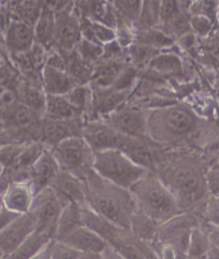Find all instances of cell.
<instances>
[{"label": "cell", "mask_w": 219, "mask_h": 259, "mask_svg": "<svg viewBox=\"0 0 219 259\" xmlns=\"http://www.w3.org/2000/svg\"><path fill=\"white\" fill-rule=\"evenodd\" d=\"M153 171L174 195L180 212H194L202 219L208 193L205 172L191 156H161Z\"/></svg>", "instance_id": "cell-1"}, {"label": "cell", "mask_w": 219, "mask_h": 259, "mask_svg": "<svg viewBox=\"0 0 219 259\" xmlns=\"http://www.w3.org/2000/svg\"><path fill=\"white\" fill-rule=\"evenodd\" d=\"M83 181L85 205L112 223L129 229L130 219L138 210L130 190L103 179L95 170Z\"/></svg>", "instance_id": "cell-2"}, {"label": "cell", "mask_w": 219, "mask_h": 259, "mask_svg": "<svg viewBox=\"0 0 219 259\" xmlns=\"http://www.w3.org/2000/svg\"><path fill=\"white\" fill-rule=\"evenodd\" d=\"M129 190L136 209L159 224L180 212L174 195L152 170L146 172Z\"/></svg>", "instance_id": "cell-3"}, {"label": "cell", "mask_w": 219, "mask_h": 259, "mask_svg": "<svg viewBox=\"0 0 219 259\" xmlns=\"http://www.w3.org/2000/svg\"><path fill=\"white\" fill-rule=\"evenodd\" d=\"M148 137L156 144H176L193 134L197 119L184 106L170 105L146 112Z\"/></svg>", "instance_id": "cell-4"}, {"label": "cell", "mask_w": 219, "mask_h": 259, "mask_svg": "<svg viewBox=\"0 0 219 259\" xmlns=\"http://www.w3.org/2000/svg\"><path fill=\"white\" fill-rule=\"evenodd\" d=\"M94 170L100 177L125 189H130L150 171L116 149L95 152Z\"/></svg>", "instance_id": "cell-5"}, {"label": "cell", "mask_w": 219, "mask_h": 259, "mask_svg": "<svg viewBox=\"0 0 219 259\" xmlns=\"http://www.w3.org/2000/svg\"><path fill=\"white\" fill-rule=\"evenodd\" d=\"M51 150L60 169L69 171L82 180L94 171L95 152L82 135L68 137Z\"/></svg>", "instance_id": "cell-6"}, {"label": "cell", "mask_w": 219, "mask_h": 259, "mask_svg": "<svg viewBox=\"0 0 219 259\" xmlns=\"http://www.w3.org/2000/svg\"><path fill=\"white\" fill-rule=\"evenodd\" d=\"M66 203L51 187L36 193L29 211L34 223V231L54 239L58 219Z\"/></svg>", "instance_id": "cell-7"}, {"label": "cell", "mask_w": 219, "mask_h": 259, "mask_svg": "<svg viewBox=\"0 0 219 259\" xmlns=\"http://www.w3.org/2000/svg\"><path fill=\"white\" fill-rule=\"evenodd\" d=\"M201 222L202 219L194 212H179L175 217L159 224L157 241L172 247L180 255L187 256L191 231Z\"/></svg>", "instance_id": "cell-8"}, {"label": "cell", "mask_w": 219, "mask_h": 259, "mask_svg": "<svg viewBox=\"0 0 219 259\" xmlns=\"http://www.w3.org/2000/svg\"><path fill=\"white\" fill-rule=\"evenodd\" d=\"M82 136L94 152H97L111 149L121 150L127 135L117 131L103 119H95L84 122Z\"/></svg>", "instance_id": "cell-9"}, {"label": "cell", "mask_w": 219, "mask_h": 259, "mask_svg": "<svg viewBox=\"0 0 219 259\" xmlns=\"http://www.w3.org/2000/svg\"><path fill=\"white\" fill-rule=\"evenodd\" d=\"M102 119L125 135L148 137V115L141 107L124 104Z\"/></svg>", "instance_id": "cell-10"}, {"label": "cell", "mask_w": 219, "mask_h": 259, "mask_svg": "<svg viewBox=\"0 0 219 259\" xmlns=\"http://www.w3.org/2000/svg\"><path fill=\"white\" fill-rule=\"evenodd\" d=\"M84 122L85 121L83 118L56 120L44 117L41 122L39 142H41L49 149H52L58 143L68 137L82 135Z\"/></svg>", "instance_id": "cell-11"}, {"label": "cell", "mask_w": 219, "mask_h": 259, "mask_svg": "<svg viewBox=\"0 0 219 259\" xmlns=\"http://www.w3.org/2000/svg\"><path fill=\"white\" fill-rule=\"evenodd\" d=\"M56 16V40L55 48L59 52H71L82 39L80 16L72 7L62 11Z\"/></svg>", "instance_id": "cell-12"}, {"label": "cell", "mask_w": 219, "mask_h": 259, "mask_svg": "<svg viewBox=\"0 0 219 259\" xmlns=\"http://www.w3.org/2000/svg\"><path fill=\"white\" fill-rule=\"evenodd\" d=\"M34 231V223L29 213L21 214L10 225L0 231V258L12 254Z\"/></svg>", "instance_id": "cell-13"}, {"label": "cell", "mask_w": 219, "mask_h": 259, "mask_svg": "<svg viewBox=\"0 0 219 259\" xmlns=\"http://www.w3.org/2000/svg\"><path fill=\"white\" fill-rule=\"evenodd\" d=\"M60 171V166L49 148H45L41 155L31 166L30 184L34 195L40 191L50 188L53 180Z\"/></svg>", "instance_id": "cell-14"}, {"label": "cell", "mask_w": 219, "mask_h": 259, "mask_svg": "<svg viewBox=\"0 0 219 259\" xmlns=\"http://www.w3.org/2000/svg\"><path fill=\"white\" fill-rule=\"evenodd\" d=\"M51 188L58 194L61 200L66 203L73 202L80 206L85 205L84 181L73 174L62 170L53 180Z\"/></svg>", "instance_id": "cell-15"}, {"label": "cell", "mask_w": 219, "mask_h": 259, "mask_svg": "<svg viewBox=\"0 0 219 259\" xmlns=\"http://www.w3.org/2000/svg\"><path fill=\"white\" fill-rule=\"evenodd\" d=\"M5 43L12 55L28 52L35 43L33 26L12 20L5 34Z\"/></svg>", "instance_id": "cell-16"}, {"label": "cell", "mask_w": 219, "mask_h": 259, "mask_svg": "<svg viewBox=\"0 0 219 259\" xmlns=\"http://www.w3.org/2000/svg\"><path fill=\"white\" fill-rule=\"evenodd\" d=\"M58 241L72 246L80 253H101L107 245L101 237L85 225L78 227Z\"/></svg>", "instance_id": "cell-17"}, {"label": "cell", "mask_w": 219, "mask_h": 259, "mask_svg": "<svg viewBox=\"0 0 219 259\" xmlns=\"http://www.w3.org/2000/svg\"><path fill=\"white\" fill-rule=\"evenodd\" d=\"M33 197L30 182H13L3 194L5 207L18 214L29 213Z\"/></svg>", "instance_id": "cell-18"}, {"label": "cell", "mask_w": 219, "mask_h": 259, "mask_svg": "<svg viewBox=\"0 0 219 259\" xmlns=\"http://www.w3.org/2000/svg\"><path fill=\"white\" fill-rule=\"evenodd\" d=\"M93 89V112L102 118L106 117L126 103L129 92L108 88L91 87Z\"/></svg>", "instance_id": "cell-19"}, {"label": "cell", "mask_w": 219, "mask_h": 259, "mask_svg": "<svg viewBox=\"0 0 219 259\" xmlns=\"http://www.w3.org/2000/svg\"><path fill=\"white\" fill-rule=\"evenodd\" d=\"M41 84L45 94L50 96H65L77 86V82L67 71L47 64L41 71Z\"/></svg>", "instance_id": "cell-20"}, {"label": "cell", "mask_w": 219, "mask_h": 259, "mask_svg": "<svg viewBox=\"0 0 219 259\" xmlns=\"http://www.w3.org/2000/svg\"><path fill=\"white\" fill-rule=\"evenodd\" d=\"M35 43L40 44L45 50H53L56 40V16L47 9L42 8L38 21L33 26Z\"/></svg>", "instance_id": "cell-21"}, {"label": "cell", "mask_w": 219, "mask_h": 259, "mask_svg": "<svg viewBox=\"0 0 219 259\" xmlns=\"http://www.w3.org/2000/svg\"><path fill=\"white\" fill-rule=\"evenodd\" d=\"M158 222L152 219L151 217L144 214L143 212L136 210L130 219L129 230L140 241L145 243L153 244L157 241L158 235Z\"/></svg>", "instance_id": "cell-22"}, {"label": "cell", "mask_w": 219, "mask_h": 259, "mask_svg": "<svg viewBox=\"0 0 219 259\" xmlns=\"http://www.w3.org/2000/svg\"><path fill=\"white\" fill-rule=\"evenodd\" d=\"M124 68L125 66L121 61H99L94 64L93 76H91L89 84L91 87L98 88L112 87Z\"/></svg>", "instance_id": "cell-23"}, {"label": "cell", "mask_w": 219, "mask_h": 259, "mask_svg": "<svg viewBox=\"0 0 219 259\" xmlns=\"http://www.w3.org/2000/svg\"><path fill=\"white\" fill-rule=\"evenodd\" d=\"M82 207L77 203L69 202L63 206L61 213L58 219L56 234L53 240H59L69 235L71 231L77 229L83 224V215H82Z\"/></svg>", "instance_id": "cell-24"}, {"label": "cell", "mask_w": 219, "mask_h": 259, "mask_svg": "<svg viewBox=\"0 0 219 259\" xmlns=\"http://www.w3.org/2000/svg\"><path fill=\"white\" fill-rule=\"evenodd\" d=\"M45 118L56 120H72L84 118L78 109L73 107L65 96L47 97V107H45Z\"/></svg>", "instance_id": "cell-25"}, {"label": "cell", "mask_w": 219, "mask_h": 259, "mask_svg": "<svg viewBox=\"0 0 219 259\" xmlns=\"http://www.w3.org/2000/svg\"><path fill=\"white\" fill-rule=\"evenodd\" d=\"M52 240L53 239L48 235L33 231L12 254L7 256L5 259H31L36 254H39Z\"/></svg>", "instance_id": "cell-26"}, {"label": "cell", "mask_w": 219, "mask_h": 259, "mask_svg": "<svg viewBox=\"0 0 219 259\" xmlns=\"http://www.w3.org/2000/svg\"><path fill=\"white\" fill-rule=\"evenodd\" d=\"M18 100L26 106H28L36 114H39L44 118L45 114V107H47V97L42 86L34 85L27 82L23 85L17 92Z\"/></svg>", "instance_id": "cell-27"}, {"label": "cell", "mask_w": 219, "mask_h": 259, "mask_svg": "<svg viewBox=\"0 0 219 259\" xmlns=\"http://www.w3.org/2000/svg\"><path fill=\"white\" fill-rule=\"evenodd\" d=\"M209 247H211V242H209L205 224L202 221L191 231L187 248V256L188 258L193 259L205 258Z\"/></svg>", "instance_id": "cell-28"}, {"label": "cell", "mask_w": 219, "mask_h": 259, "mask_svg": "<svg viewBox=\"0 0 219 259\" xmlns=\"http://www.w3.org/2000/svg\"><path fill=\"white\" fill-rule=\"evenodd\" d=\"M65 97L83 117L87 113L93 112V89L89 84L77 85L65 95Z\"/></svg>", "instance_id": "cell-29"}, {"label": "cell", "mask_w": 219, "mask_h": 259, "mask_svg": "<svg viewBox=\"0 0 219 259\" xmlns=\"http://www.w3.org/2000/svg\"><path fill=\"white\" fill-rule=\"evenodd\" d=\"M135 42L148 45L154 50L159 51L172 46L174 43V39L167 31L157 28H149L142 29L138 35H135Z\"/></svg>", "instance_id": "cell-30"}, {"label": "cell", "mask_w": 219, "mask_h": 259, "mask_svg": "<svg viewBox=\"0 0 219 259\" xmlns=\"http://www.w3.org/2000/svg\"><path fill=\"white\" fill-rule=\"evenodd\" d=\"M112 6L118 17L131 25L139 22L143 0H113Z\"/></svg>", "instance_id": "cell-31"}, {"label": "cell", "mask_w": 219, "mask_h": 259, "mask_svg": "<svg viewBox=\"0 0 219 259\" xmlns=\"http://www.w3.org/2000/svg\"><path fill=\"white\" fill-rule=\"evenodd\" d=\"M149 66L160 73L174 74L181 71V61L173 54H158L153 58Z\"/></svg>", "instance_id": "cell-32"}, {"label": "cell", "mask_w": 219, "mask_h": 259, "mask_svg": "<svg viewBox=\"0 0 219 259\" xmlns=\"http://www.w3.org/2000/svg\"><path fill=\"white\" fill-rule=\"evenodd\" d=\"M76 52L84 61L96 64L103 57V45L82 38L76 46Z\"/></svg>", "instance_id": "cell-33"}, {"label": "cell", "mask_w": 219, "mask_h": 259, "mask_svg": "<svg viewBox=\"0 0 219 259\" xmlns=\"http://www.w3.org/2000/svg\"><path fill=\"white\" fill-rule=\"evenodd\" d=\"M160 20V2L159 0H143L141 15L138 24L142 29L154 28Z\"/></svg>", "instance_id": "cell-34"}, {"label": "cell", "mask_w": 219, "mask_h": 259, "mask_svg": "<svg viewBox=\"0 0 219 259\" xmlns=\"http://www.w3.org/2000/svg\"><path fill=\"white\" fill-rule=\"evenodd\" d=\"M128 56L133 62L134 66H144V64H150L153 58L159 54V51L154 50L148 45L141 43H132L127 50Z\"/></svg>", "instance_id": "cell-35"}, {"label": "cell", "mask_w": 219, "mask_h": 259, "mask_svg": "<svg viewBox=\"0 0 219 259\" xmlns=\"http://www.w3.org/2000/svg\"><path fill=\"white\" fill-rule=\"evenodd\" d=\"M49 246L51 259H79L82 254L76 248L58 240H52Z\"/></svg>", "instance_id": "cell-36"}, {"label": "cell", "mask_w": 219, "mask_h": 259, "mask_svg": "<svg viewBox=\"0 0 219 259\" xmlns=\"http://www.w3.org/2000/svg\"><path fill=\"white\" fill-rule=\"evenodd\" d=\"M202 221L211 226L219 227V196L208 195L205 201Z\"/></svg>", "instance_id": "cell-37"}, {"label": "cell", "mask_w": 219, "mask_h": 259, "mask_svg": "<svg viewBox=\"0 0 219 259\" xmlns=\"http://www.w3.org/2000/svg\"><path fill=\"white\" fill-rule=\"evenodd\" d=\"M91 26H93V32L95 36V41L101 45H105L110 42L116 40L115 29L103 23L96 22L91 20Z\"/></svg>", "instance_id": "cell-38"}, {"label": "cell", "mask_w": 219, "mask_h": 259, "mask_svg": "<svg viewBox=\"0 0 219 259\" xmlns=\"http://www.w3.org/2000/svg\"><path fill=\"white\" fill-rule=\"evenodd\" d=\"M136 71L133 68L125 67L112 86L114 89L129 92L134 84Z\"/></svg>", "instance_id": "cell-39"}, {"label": "cell", "mask_w": 219, "mask_h": 259, "mask_svg": "<svg viewBox=\"0 0 219 259\" xmlns=\"http://www.w3.org/2000/svg\"><path fill=\"white\" fill-rule=\"evenodd\" d=\"M189 26L196 33L204 35L212 28V20L208 16L196 14L190 18Z\"/></svg>", "instance_id": "cell-40"}, {"label": "cell", "mask_w": 219, "mask_h": 259, "mask_svg": "<svg viewBox=\"0 0 219 259\" xmlns=\"http://www.w3.org/2000/svg\"><path fill=\"white\" fill-rule=\"evenodd\" d=\"M205 184L208 195L219 196V168L212 166L205 172Z\"/></svg>", "instance_id": "cell-41"}, {"label": "cell", "mask_w": 219, "mask_h": 259, "mask_svg": "<svg viewBox=\"0 0 219 259\" xmlns=\"http://www.w3.org/2000/svg\"><path fill=\"white\" fill-rule=\"evenodd\" d=\"M41 5L43 9H47L54 14H58L71 8L72 2L71 0H41Z\"/></svg>", "instance_id": "cell-42"}, {"label": "cell", "mask_w": 219, "mask_h": 259, "mask_svg": "<svg viewBox=\"0 0 219 259\" xmlns=\"http://www.w3.org/2000/svg\"><path fill=\"white\" fill-rule=\"evenodd\" d=\"M21 214L16 213L8 208L4 207V209L0 212V231L6 228L8 225H10L13 221H15Z\"/></svg>", "instance_id": "cell-43"}, {"label": "cell", "mask_w": 219, "mask_h": 259, "mask_svg": "<svg viewBox=\"0 0 219 259\" xmlns=\"http://www.w3.org/2000/svg\"><path fill=\"white\" fill-rule=\"evenodd\" d=\"M204 224H205L207 234H208L209 242H211L212 245L219 248V227H214V226H211L206 223H204Z\"/></svg>", "instance_id": "cell-44"}, {"label": "cell", "mask_w": 219, "mask_h": 259, "mask_svg": "<svg viewBox=\"0 0 219 259\" xmlns=\"http://www.w3.org/2000/svg\"><path fill=\"white\" fill-rule=\"evenodd\" d=\"M102 259H127L124 255L115 249L114 247L106 245V247L101 252Z\"/></svg>", "instance_id": "cell-45"}, {"label": "cell", "mask_w": 219, "mask_h": 259, "mask_svg": "<svg viewBox=\"0 0 219 259\" xmlns=\"http://www.w3.org/2000/svg\"><path fill=\"white\" fill-rule=\"evenodd\" d=\"M11 21L12 20L9 18V14L6 11L0 10V34H3L5 36Z\"/></svg>", "instance_id": "cell-46"}, {"label": "cell", "mask_w": 219, "mask_h": 259, "mask_svg": "<svg viewBox=\"0 0 219 259\" xmlns=\"http://www.w3.org/2000/svg\"><path fill=\"white\" fill-rule=\"evenodd\" d=\"M208 50L209 53L212 54V56L219 60V41H214L213 43L209 44Z\"/></svg>", "instance_id": "cell-47"}, {"label": "cell", "mask_w": 219, "mask_h": 259, "mask_svg": "<svg viewBox=\"0 0 219 259\" xmlns=\"http://www.w3.org/2000/svg\"><path fill=\"white\" fill-rule=\"evenodd\" d=\"M50 243L45 246L42 251L39 253V254H36L33 258H31V259H51V255H50Z\"/></svg>", "instance_id": "cell-48"}, {"label": "cell", "mask_w": 219, "mask_h": 259, "mask_svg": "<svg viewBox=\"0 0 219 259\" xmlns=\"http://www.w3.org/2000/svg\"><path fill=\"white\" fill-rule=\"evenodd\" d=\"M205 259H219V248L211 244V247L208 249Z\"/></svg>", "instance_id": "cell-49"}, {"label": "cell", "mask_w": 219, "mask_h": 259, "mask_svg": "<svg viewBox=\"0 0 219 259\" xmlns=\"http://www.w3.org/2000/svg\"><path fill=\"white\" fill-rule=\"evenodd\" d=\"M207 150H208L209 153H213L215 155H218V158H219V138H217V140L213 141L211 144H209Z\"/></svg>", "instance_id": "cell-50"}, {"label": "cell", "mask_w": 219, "mask_h": 259, "mask_svg": "<svg viewBox=\"0 0 219 259\" xmlns=\"http://www.w3.org/2000/svg\"><path fill=\"white\" fill-rule=\"evenodd\" d=\"M79 259H102L101 253H82Z\"/></svg>", "instance_id": "cell-51"}, {"label": "cell", "mask_w": 219, "mask_h": 259, "mask_svg": "<svg viewBox=\"0 0 219 259\" xmlns=\"http://www.w3.org/2000/svg\"><path fill=\"white\" fill-rule=\"evenodd\" d=\"M4 207H5V205H4V198H3L2 194H0V212H2Z\"/></svg>", "instance_id": "cell-52"}, {"label": "cell", "mask_w": 219, "mask_h": 259, "mask_svg": "<svg viewBox=\"0 0 219 259\" xmlns=\"http://www.w3.org/2000/svg\"><path fill=\"white\" fill-rule=\"evenodd\" d=\"M7 87L6 86H4V85H0V97H2V95L4 94V91H5V89H6Z\"/></svg>", "instance_id": "cell-53"}, {"label": "cell", "mask_w": 219, "mask_h": 259, "mask_svg": "<svg viewBox=\"0 0 219 259\" xmlns=\"http://www.w3.org/2000/svg\"><path fill=\"white\" fill-rule=\"evenodd\" d=\"M5 62H4V57H3V55H2V52H0V66H3Z\"/></svg>", "instance_id": "cell-54"}, {"label": "cell", "mask_w": 219, "mask_h": 259, "mask_svg": "<svg viewBox=\"0 0 219 259\" xmlns=\"http://www.w3.org/2000/svg\"><path fill=\"white\" fill-rule=\"evenodd\" d=\"M214 166H216V167H218V168H219V158L217 159V162H216V164H215Z\"/></svg>", "instance_id": "cell-55"}, {"label": "cell", "mask_w": 219, "mask_h": 259, "mask_svg": "<svg viewBox=\"0 0 219 259\" xmlns=\"http://www.w3.org/2000/svg\"><path fill=\"white\" fill-rule=\"evenodd\" d=\"M3 169H4V167L2 165H0V175H2V171H3Z\"/></svg>", "instance_id": "cell-56"}, {"label": "cell", "mask_w": 219, "mask_h": 259, "mask_svg": "<svg viewBox=\"0 0 219 259\" xmlns=\"http://www.w3.org/2000/svg\"><path fill=\"white\" fill-rule=\"evenodd\" d=\"M106 2H108L110 4H112V2H113V0H106Z\"/></svg>", "instance_id": "cell-57"}, {"label": "cell", "mask_w": 219, "mask_h": 259, "mask_svg": "<svg viewBox=\"0 0 219 259\" xmlns=\"http://www.w3.org/2000/svg\"><path fill=\"white\" fill-rule=\"evenodd\" d=\"M188 259H193V258H188ZM202 259H205V258H202Z\"/></svg>", "instance_id": "cell-58"}]
</instances>
